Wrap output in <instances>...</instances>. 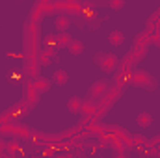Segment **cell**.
<instances>
[{
    "label": "cell",
    "mask_w": 160,
    "mask_h": 158,
    "mask_svg": "<svg viewBox=\"0 0 160 158\" xmlns=\"http://www.w3.org/2000/svg\"><path fill=\"white\" fill-rule=\"evenodd\" d=\"M130 84L136 86V87H143V89H155L158 84H157V78L153 75H149L147 71H136L130 78Z\"/></svg>",
    "instance_id": "6da1fadb"
},
{
    "label": "cell",
    "mask_w": 160,
    "mask_h": 158,
    "mask_svg": "<svg viewBox=\"0 0 160 158\" xmlns=\"http://www.w3.org/2000/svg\"><path fill=\"white\" fill-rule=\"evenodd\" d=\"M95 63H97L102 71L110 73V71L116 69V65H118V58H116L114 54H108V52H99V54H95Z\"/></svg>",
    "instance_id": "7a4b0ae2"
},
{
    "label": "cell",
    "mask_w": 160,
    "mask_h": 158,
    "mask_svg": "<svg viewBox=\"0 0 160 158\" xmlns=\"http://www.w3.org/2000/svg\"><path fill=\"white\" fill-rule=\"evenodd\" d=\"M108 89H110V82H108V80H97V82L89 87V101H95V99L102 97Z\"/></svg>",
    "instance_id": "3957f363"
},
{
    "label": "cell",
    "mask_w": 160,
    "mask_h": 158,
    "mask_svg": "<svg viewBox=\"0 0 160 158\" xmlns=\"http://www.w3.org/2000/svg\"><path fill=\"white\" fill-rule=\"evenodd\" d=\"M24 73L30 77V78H36L38 75H39V62L36 60V56H28L26 60H24Z\"/></svg>",
    "instance_id": "277c9868"
},
{
    "label": "cell",
    "mask_w": 160,
    "mask_h": 158,
    "mask_svg": "<svg viewBox=\"0 0 160 158\" xmlns=\"http://www.w3.org/2000/svg\"><path fill=\"white\" fill-rule=\"evenodd\" d=\"M2 132H8V134H13V136H30V130L28 126H17V125H4L2 126Z\"/></svg>",
    "instance_id": "5b68a950"
},
{
    "label": "cell",
    "mask_w": 160,
    "mask_h": 158,
    "mask_svg": "<svg viewBox=\"0 0 160 158\" xmlns=\"http://www.w3.org/2000/svg\"><path fill=\"white\" fill-rule=\"evenodd\" d=\"M82 106H84V102H82L80 97H71V99L67 101V110H69L71 114H78L80 110H82Z\"/></svg>",
    "instance_id": "8992f818"
},
{
    "label": "cell",
    "mask_w": 160,
    "mask_h": 158,
    "mask_svg": "<svg viewBox=\"0 0 160 158\" xmlns=\"http://www.w3.org/2000/svg\"><path fill=\"white\" fill-rule=\"evenodd\" d=\"M38 97H39V91H38L32 84H28V86H26V102L32 106V104L38 102Z\"/></svg>",
    "instance_id": "52a82bcc"
},
{
    "label": "cell",
    "mask_w": 160,
    "mask_h": 158,
    "mask_svg": "<svg viewBox=\"0 0 160 158\" xmlns=\"http://www.w3.org/2000/svg\"><path fill=\"white\" fill-rule=\"evenodd\" d=\"M67 80H69V77H67V73H65L63 69H56V71H54V75H52V82H54V84L63 86V84H67Z\"/></svg>",
    "instance_id": "ba28073f"
},
{
    "label": "cell",
    "mask_w": 160,
    "mask_h": 158,
    "mask_svg": "<svg viewBox=\"0 0 160 158\" xmlns=\"http://www.w3.org/2000/svg\"><path fill=\"white\" fill-rule=\"evenodd\" d=\"M69 26H71V19H69L67 15H60V17L56 19V28H58V32H67Z\"/></svg>",
    "instance_id": "9c48e42d"
},
{
    "label": "cell",
    "mask_w": 160,
    "mask_h": 158,
    "mask_svg": "<svg viewBox=\"0 0 160 158\" xmlns=\"http://www.w3.org/2000/svg\"><path fill=\"white\" fill-rule=\"evenodd\" d=\"M32 86L39 91V93H43V91H47L48 87H50V80L47 78H39V77H36L34 78V82H32Z\"/></svg>",
    "instance_id": "30bf717a"
},
{
    "label": "cell",
    "mask_w": 160,
    "mask_h": 158,
    "mask_svg": "<svg viewBox=\"0 0 160 158\" xmlns=\"http://www.w3.org/2000/svg\"><path fill=\"white\" fill-rule=\"evenodd\" d=\"M67 47H69V52L75 54V56H78V54L84 52V45H82V41L80 39H71V43H69Z\"/></svg>",
    "instance_id": "8fae6325"
},
{
    "label": "cell",
    "mask_w": 160,
    "mask_h": 158,
    "mask_svg": "<svg viewBox=\"0 0 160 158\" xmlns=\"http://www.w3.org/2000/svg\"><path fill=\"white\" fill-rule=\"evenodd\" d=\"M136 121H138L140 126H151V123H153V116L147 114V112H142V114L136 117Z\"/></svg>",
    "instance_id": "7c38bea8"
},
{
    "label": "cell",
    "mask_w": 160,
    "mask_h": 158,
    "mask_svg": "<svg viewBox=\"0 0 160 158\" xmlns=\"http://www.w3.org/2000/svg\"><path fill=\"white\" fill-rule=\"evenodd\" d=\"M108 41L112 43V45H116V47H119V45H123V41H125V36L121 34V32H110L108 34Z\"/></svg>",
    "instance_id": "4fadbf2b"
},
{
    "label": "cell",
    "mask_w": 160,
    "mask_h": 158,
    "mask_svg": "<svg viewBox=\"0 0 160 158\" xmlns=\"http://www.w3.org/2000/svg\"><path fill=\"white\" fill-rule=\"evenodd\" d=\"M4 153L6 155H9V156H13V155H22L24 151L17 145V143H6V147H4Z\"/></svg>",
    "instance_id": "5bb4252c"
},
{
    "label": "cell",
    "mask_w": 160,
    "mask_h": 158,
    "mask_svg": "<svg viewBox=\"0 0 160 158\" xmlns=\"http://www.w3.org/2000/svg\"><path fill=\"white\" fill-rule=\"evenodd\" d=\"M54 58V50L52 48H47V50H43L39 54V62L43 65H47V63H50V60Z\"/></svg>",
    "instance_id": "9a60e30c"
},
{
    "label": "cell",
    "mask_w": 160,
    "mask_h": 158,
    "mask_svg": "<svg viewBox=\"0 0 160 158\" xmlns=\"http://www.w3.org/2000/svg\"><path fill=\"white\" fill-rule=\"evenodd\" d=\"M71 39H73V37H71L67 32H60V34L56 36V41H58V45H60V47H67V45L71 43Z\"/></svg>",
    "instance_id": "2e32d148"
},
{
    "label": "cell",
    "mask_w": 160,
    "mask_h": 158,
    "mask_svg": "<svg viewBox=\"0 0 160 158\" xmlns=\"http://www.w3.org/2000/svg\"><path fill=\"white\" fill-rule=\"evenodd\" d=\"M99 26H101V19H97L95 15H91V19H89V26H88V28H89V30H97Z\"/></svg>",
    "instance_id": "e0dca14e"
},
{
    "label": "cell",
    "mask_w": 160,
    "mask_h": 158,
    "mask_svg": "<svg viewBox=\"0 0 160 158\" xmlns=\"http://www.w3.org/2000/svg\"><path fill=\"white\" fill-rule=\"evenodd\" d=\"M108 6L112 9H121L125 6V0H108Z\"/></svg>",
    "instance_id": "ac0fdd59"
},
{
    "label": "cell",
    "mask_w": 160,
    "mask_h": 158,
    "mask_svg": "<svg viewBox=\"0 0 160 158\" xmlns=\"http://www.w3.org/2000/svg\"><path fill=\"white\" fill-rule=\"evenodd\" d=\"M91 6H95V7H99V6H108V0H88Z\"/></svg>",
    "instance_id": "d6986e66"
},
{
    "label": "cell",
    "mask_w": 160,
    "mask_h": 158,
    "mask_svg": "<svg viewBox=\"0 0 160 158\" xmlns=\"http://www.w3.org/2000/svg\"><path fill=\"white\" fill-rule=\"evenodd\" d=\"M54 45H58L56 36H47V47H54Z\"/></svg>",
    "instance_id": "ffe728a7"
},
{
    "label": "cell",
    "mask_w": 160,
    "mask_h": 158,
    "mask_svg": "<svg viewBox=\"0 0 160 158\" xmlns=\"http://www.w3.org/2000/svg\"><path fill=\"white\" fill-rule=\"evenodd\" d=\"M153 43H155V45H157V47H158V48H160V36H157V37L153 39Z\"/></svg>",
    "instance_id": "44dd1931"
},
{
    "label": "cell",
    "mask_w": 160,
    "mask_h": 158,
    "mask_svg": "<svg viewBox=\"0 0 160 158\" xmlns=\"http://www.w3.org/2000/svg\"><path fill=\"white\" fill-rule=\"evenodd\" d=\"M4 147H6V143H4V141H2V140H0V155H2V153H4Z\"/></svg>",
    "instance_id": "7402d4cb"
}]
</instances>
